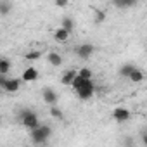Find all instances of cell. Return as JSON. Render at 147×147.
I'll return each mask as SVG.
<instances>
[{
	"mask_svg": "<svg viewBox=\"0 0 147 147\" xmlns=\"http://www.w3.org/2000/svg\"><path fill=\"white\" fill-rule=\"evenodd\" d=\"M50 135H52V128L49 125H40L35 130H30V137H31L33 144H36V145H45L49 142Z\"/></svg>",
	"mask_w": 147,
	"mask_h": 147,
	"instance_id": "3957f363",
	"label": "cell"
},
{
	"mask_svg": "<svg viewBox=\"0 0 147 147\" xmlns=\"http://www.w3.org/2000/svg\"><path fill=\"white\" fill-rule=\"evenodd\" d=\"M69 35H71V31H67V30L62 28V26H59V28L54 31V38H55V42H59V43L67 42V40H69Z\"/></svg>",
	"mask_w": 147,
	"mask_h": 147,
	"instance_id": "30bf717a",
	"label": "cell"
},
{
	"mask_svg": "<svg viewBox=\"0 0 147 147\" xmlns=\"http://www.w3.org/2000/svg\"><path fill=\"white\" fill-rule=\"evenodd\" d=\"M21 78H23V82H26V83H30V82H35V80L38 78V69H36V67H33V66L26 67V69L23 71Z\"/></svg>",
	"mask_w": 147,
	"mask_h": 147,
	"instance_id": "ba28073f",
	"label": "cell"
},
{
	"mask_svg": "<svg viewBox=\"0 0 147 147\" xmlns=\"http://www.w3.org/2000/svg\"><path fill=\"white\" fill-rule=\"evenodd\" d=\"M130 82H133V83H140V82H144L145 80V75H144V71L142 69H138V67H135L133 71H131V75H130V78H128Z\"/></svg>",
	"mask_w": 147,
	"mask_h": 147,
	"instance_id": "4fadbf2b",
	"label": "cell"
},
{
	"mask_svg": "<svg viewBox=\"0 0 147 147\" xmlns=\"http://www.w3.org/2000/svg\"><path fill=\"white\" fill-rule=\"evenodd\" d=\"M138 4V0H113V5L116 9H130Z\"/></svg>",
	"mask_w": 147,
	"mask_h": 147,
	"instance_id": "7c38bea8",
	"label": "cell"
},
{
	"mask_svg": "<svg viewBox=\"0 0 147 147\" xmlns=\"http://www.w3.org/2000/svg\"><path fill=\"white\" fill-rule=\"evenodd\" d=\"M106 19V12L102 9H94V23L95 24H102Z\"/></svg>",
	"mask_w": 147,
	"mask_h": 147,
	"instance_id": "e0dca14e",
	"label": "cell"
},
{
	"mask_svg": "<svg viewBox=\"0 0 147 147\" xmlns=\"http://www.w3.org/2000/svg\"><path fill=\"white\" fill-rule=\"evenodd\" d=\"M18 121L28 128V130H35L36 126H40V119H38V114L31 109H21L18 113Z\"/></svg>",
	"mask_w": 147,
	"mask_h": 147,
	"instance_id": "7a4b0ae2",
	"label": "cell"
},
{
	"mask_svg": "<svg viewBox=\"0 0 147 147\" xmlns=\"http://www.w3.org/2000/svg\"><path fill=\"white\" fill-rule=\"evenodd\" d=\"M50 116H52L54 119H59V121H62V119H64V113H62L55 104H54V106H50Z\"/></svg>",
	"mask_w": 147,
	"mask_h": 147,
	"instance_id": "ac0fdd59",
	"label": "cell"
},
{
	"mask_svg": "<svg viewBox=\"0 0 147 147\" xmlns=\"http://www.w3.org/2000/svg\"><path fill=\"white\" fill-rule=\"evenodd\" d=\"M113 118H114L118 123H126V121L131 118V113H130L126 107H114V109H113Z\"/></svg>",
	"mask_w": 147,
	"mask_h": 147,
	"instance_id": "8992f818",
	"label": "cell"
},
{
	"mask_svg": "<svg viewBox=\"0 0 147 147\" xmlns=\"http://www.w3.org/2000/svg\"><path fill=\"white\" fill-rule=\"evenodd\" d=\"M9 69H11V61H9L7 57H2V59H0V75L7 76Z\"/></svg>",
	"mask_w": 147,
	"mask_h": 147,
	"instance_id": "5bb4252c",
	"label": "cell"
},
{
	"mask_svg": "<svg viewBox=\"0 0 147 147\" xmlns=\"http://www.w3.org/2000/svg\"><path fill=\"white\" fill-rule=\"evenodd\" d=\"M42 97H43L45 104H49V106H54V104H57V100H59L55 90H52V88H49V87L42 90Z\"/></svg>",
	"mask_w": 147,
	"mask_h": 147,
	"instance_id": "52a82bcc",
	"label": "cell"
},
{
	"mask_svg": "<svg viewBox=\"0 0 147 147\" xmlns=\"http://www.w3.org/2000/svg\"><path fill=\"white\" fill-rule=\"evenodd\" d=\"M75 52H76V55H78L80 59L87 61V59H90V57L94 55L95 47H94L92 43H82V45H78V47L75 49Z\"/></svg>",
	"mask_w": 147,
	"mask_h": 147,
	"instance_id": "5b68a950",
	"label": "cell"
},
{
	"mask_svg": "<svg viewBox=\"0 0 147 147\" xmlns=\"http://www.w3.org/2000/svg\"><path fill=\"white\" fill-rule=\"evenodd\" d=\"M78 76V71H75V69H67V71H64L62 73V76H61V83L62 85H73V82H75V78Z\"/></svg>",
	"mask_w": 147,
	"mask_h": 147,
	"instance_id": "9c48e42d",
	"label": "cell"
},
{
	"mask_svg": "<svg viewBox=\"0 0 147 147\" xmlns=\"http://www.w3.org/2000/svg\"><path fill=\"white\" fill-rule=\"evenodd\" d=\"M133 69H135L133 64H123V66L119 67V75H121L123 78H130V75H131Z\"/></svg>",
	"mask_w": 147,
	"mask_h": 147,
	"instance_id": "2e32d148",
	"label": "cell"
},
{
	"mask_svg": "<svg viewBox=\"0 0 147 147\" xmlns=\"http://www.w3.org/2000/svg\"><path fill=\"white\" fill-rule=\"evenodd\" d=\"M78 75L83 76V78H92V76H94V73H92L90 67H82V69L78 71Z\"/></svg>",
	"mask_w": 147,
	"mask_h": 147,
	"instance_id": "44dd1931",
	"label": "cell"
},
{
	"mask_svg": "<svg viewBox=\"0 0 147 147\" xmlns=\"http://www.w3.org/2000/svg\"><path fill=\"white\" fill-rule=\"evenodd\" d=\"M23 78H5L4 75H0V88L7 94H16L21 87Z\"/></svg>",
	"mask_w": 147,
	"mask_h": 147,
	"instance_id": "277c9868",
	"label": "cell"
},
{
	"mask_svg": "<svg viewBox=\"0 0 147 147\" xmlns=\"http://www.w3.org/2000/svg\"><path fill=\"white\" fill-rule=\"evenodd\" d=\"M47 62L54 67H59V66H62V55L57 54V52H49L47 54Z\"/></svg>",
	"mask_w": 147,
	"mask_h": 147,
	"instance_id": "8fae6325",
	"label": "cell"
},
{
	"mask_svg": "<svg viewBox=\"0 0 147 147\" xmlns=\"http://www.w3.org/2000/svg\"><path fill=\"white\" fill-rule=\"evenodd\" d=\"M12 9V4L9 0H0V16H7Z\"/></svg>",
	"mask_w": 147,
	"mask_h": 147,
	"instance_id": "9a60e30c",
	"label": "cell"
},
{
	"mask_svg": "<svg viewBox=\"0 0 147 147\" xmlns=\"http://www.w3.org/2000/svg\"><path fill=\"white\" fill-rule=\"evenodd\" d=\"M140 140H142V144H144V145H147V130L140 133Z\"/></svg>",
	"mask_w": 147,
	"mask_h": 147,
	"instance_id": "603a6c76",
	"label": "cell"
},
{
	"mask_svg": "<svg viewBox=\"0 0 147 147\" xmlns=\"http://www.w3.org/2000/svg\"><path fill=\"white\" fill-rule=\"evenodd\" d=\"M61 26H62V28H66L67 31H73V28H75V21H73L71 18H62Z\"/></svg>",
	"mask_w": 147,
	"mask_h": 147,
	"instance_id": "d6986e66",
	"label": "cell"
},
{
	"mask_svg": "<svg viewBox=\"0 0 147 147\" xmlns=\"http://www.w3.org/2000/svg\"><path fill=\"white\" fill-rule=\"evenodd\" d=\"M54 4H55V7H59V9H64V7L69 5V0H54Z\"/></svg>",
	"mask_w": 147,
	"mask_h": 147,
	"instance_id": "7402d4cb",
	"label": "cell"
},
{
	"mask_svg": "<svg viewBox=\"0 0 147 147\" xmlns=\"http://www.w3.org/2000/svg\"><path fill=\"white\" fill-rule=\"evenodd\" d=\"M71 87L75 88L78 99H82V100H88V99H92L94 94H95V85H94L92 78H83V76H80V75L75 78V82H73Z\"/></svg>",
	"mask_w": 147,
	"mask_h": 147,
	"instance_id": "6da1fadb",
	"label": "cell"
},
{
	"mask_svg": "<svg viewBox=\"0 0 147 147\" xmlns=\"http://www.w3.org/2000/svg\"><path fill=\"white\" fill-rule=\"evenodd\" d=\"M38 59H42V50H33L26 54V61H38Z\"/></svg>",
	"mask_w": 147,
	"mask_h": 147,
	"instance_id": "ffe728a7",
	"label": "cell"
}]
</instances>
